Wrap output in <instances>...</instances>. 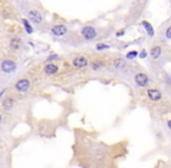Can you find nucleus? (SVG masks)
I'll return each instance as SVG.
<instances>
[{
	"instance_id": "f257e3e1",
	"label": "nucleus",
	"mask_w": 171,
	"mask_h": 168,
	"mask_svg": "<svg viewBox=\"0 0 171 168\" xmlns=\"http://www.w3.org/2000/svg\"><path fill=\"white\" fill-rule=\"evenodd\" d=\"M81 34L86 41H93L96 37L97 32H96L95 27H93V26H84L81 31Z\"/></svg>"
},
{
	"instance_id": "f03ea898",
	"label": "nucleus",
	"mask_w": 171,
	"mask_h": 168,
	"mask_svg": "<svg viewBox=\"0 0 171 168\" xmlns=\"http://www.w3.org/2000/svg\"><path fill=\"white\" fill-rule=\"evenodd\" d=\"M29 87H31V82H29L27 78H21V79H19V81L15 83V85H14L15 90H17L18 92H21V94L28 91Z\"/></svg>"
},
{
	"instance_id": "7ed1b4c3",
	"label": "nucleus",
	"mask_w": 171,
	"mask_h": 168,
	"mask_svg": "<svg viewBox=\"0 0 171 168\" xmlns=\"http://www.w3.org/2000/svg\"><path fill=\"white\" fill-rule=\"evenodd\" d=\"M135 83L137 84L138 87L141 88H144L148 85V83H149V77L145 72H137L135 75Z\"/></svg>"
},
{
	"instance_id": "20e7f679",
	"label": "nucleus",
	"mask_w": 171,
	"mask_h": 168,
	"mask_svg": "<svg viewBox=\"0 0 171 168\" xmlns=\"http://www.w3.org/2000/svg\"><path fill=\"white\" fill-rule=\"evenodd\" d=\"M73 65L77 69H83L86 67H88V58L83 56V55H80V56H76L74 60H73Z\"/></svg>"
},
{
	"instance_id": "39448f33",
	"label": "nucleus",
	"mask_w": 171,
	"mask_h": 168,
	"mask_svg": "<svg viewBox=\"0 0 171 168\" xmlns=\"http://www.w3.org/2000/svg\"><path fill=\"white\" fill-rule=\"evenodd\" d=\"M15 68H17L15 63L13 61H11V60H5V61L1 62V70L4 72H6V74L13 72L15 70Z\"/></svg>"
},
{
	"instance_id": "423d86ee",
	"label": "nucleus",
	"mask_w": 171,
	"mask_h": 168,
	"mask_svg": "<svg viewBox=\"0 0 171 168\" xmlns=\"http://www.w3.org/2000/svg\"><path fill=\"white\" fill-rule=\"evenodd\" d=\"M27 18H28L29 21H32V22H34V24H36V25H38V24H41L42 20H43L41 13L38 12V11H29L28 14H27Z\"/></svg>"
},
{
	"instance_id": "0eeeda50",
	"label": "nucleus",
	"mask_w": 171,
	"mask_h": 168,
	"mask_svg": "<svg viewBox=\"0 0 171 168\" xmlns=\"http://www.w3.org/2000/svg\"><path fill=\"white\" fill-rule=\"evenodd\" d=\"M146 95H148L149 99L152 102H158L162 99V92L158 89H149L146 91Z\"/></svg>"
},
{
	"instance_id": "6e6552de",
	"label": "nucleus",
	"mask_w": 171,
	"mask_h": 168,
	"mask_svg": "<svg viewBox=\"0 0 171 168\" xmlns=\"http://www.w3.org/2000/svg\"><path fill=\"white\" fill-rule=\"evenodd\" d=\"M67 32H68V28H67V26H64V25H55V26L52 27V33H53L55 36H62V35H64Z\"/></svg>"
},
{
	"instance_id": "1a4fd4ad",
	"label": "nucleus",
	"mask_w": 171,
	"mask_h": 168,
	"mask_svg": "<svg viewBox=\"0 0 171 168\" xmlns=\"http://www.w3.org/2000/svg\"><path fill=\"white\" fill-rule=\"evenodd\" d=\"M43 71L47 75H55L59 71V67L56 64H54V63H47L45 65V68H43Z\"/></svg>"
},
{
	"instance_id": "9d476101",
	"label": "nucleus",
	"mask_w": 171,
	"mask_h": 168,
	"mask_svg": "<svg viewBox=\"0 0 171 168\" xmlns=\"http://www.w3.org/2000/svg\"><path fill=\"white\" fill-rule=\"evenodd\" d=\"M150 56L152 60H158L162 56V48L159 46H153L150 50Z\"/></svg>"
},
{
	"instance_id": "9b49d317",
	"label": "nucleus",
	"mask_w": 171,
	"mask_h": 168,
	"mask_svg": "<svg viewBox=\"0 0 171 168\" xmlns=\"http://www.w3.org/2000/svg\"><path fill=\"white\" fill-rule=\"evenodd\" d=\"M14 104H15V99L14 98H12V97H6L5 99H4V102H3V108L5 109V110H11L13 106H14Z\"/></svg>"
},
{
	"instance_id": "f8f14e48",
	"label": "nucleus",
	"mask_w": 171,
	"mask_h": 168,
	"mask_svg": "<svg viewBox=\"0 0 171 168\" xmlns=\"http://www.w3.org/2000/svg\"><path fill=\"white\" fill-rule=\"evenodd\" d=\"M142 25H143V27H144L146 34H148L149 36H153L155 31H153V27L151 26V24H149L148 21H142Z\"/></svg>"
},
{
	"instance_id": "ddd939ff",
	"label": "nucleus",
	"mask_w": 171,
	"mask_h": 168,
	"mask_svg": "<svg viewBox=\"0 0 171 168\" xmlns=\"http://www.w3.org/2000/svg\"><path fill=\"white\" fill-rule=\"evenodd\" d=\"M20 44H21V40L19 37H13L10 42V46L12 49H18L20 47Z\"/></svg>"
},
{
	"instance_id": "4468645a",
	"label": "nucleus",
	"mask_w": 171,
	"mask_h": 168,
	"mask_svg": "<svg viewBox=\"0 0 171 168\" xmlns=\"http://www.w3.org/2000/svg\"><path fill=\"white\" fill-rule=\"evenodd\" d=\"M127 64H125V61L123 60V58H117L115 62H114V67L116 68V69H122V68H124Z\"/></svg>"
},
{
	"instance_id": "2eb2a0df",
	"label": "nucleus",
	"mask_w": 171,
	"mask_h": 168,
	"mask_svg": "<svg viewBox=\"0 0 171 168\" xmlns=\"http://www.w3.org/2000/svg\"><path fill=\"white\" fill-rule=\"evenodd\" d=\"M22 24H24L25 29H26V32H27L28 34L33 33V28H32V26L29 25V22H28V20H27V19H24V20H22Z\"/></svg>"
},
{
	"instance_id": "dca6fc26",
	"label": "nucleus",
	"mask_w": 171,
	"mask_h": 168,
	"mask_svg": "<svg viewBox=\"0 0 171 168\" xmlns=\"http://www.w3.org/2000/svg\"><path fill=\"white\" fill-rule=\"evenodd\" d=\"M137 56H138V51H136V50H131V51L127 53L125 58H127V60H134V58L137 57Z\"/></svg>"
},
{
	"instance_id": "f3484780",
	"label": "nucleus",
	"mask_w": 171,
	"mask_h": 168,
	"mask_svg": "<svg viewBox=\"0 0 171 168\" xmlns=\"http://www.w3.org/2000/svg\"><path fill=\"white\" fill-rule=\"evenodd\" d=\"M103 67V63L101 62V61H94L93 63H92V69H94V70H99V69H101Z\"/></svg>"
},
{
	"instance_id": "a211bd4d",
	"label": "nucleus",
	"mask_w": 171,
	"mask_h": 168,
	"mask_svg": "<svg viewBox=\"0 0 171 168\" xmlns=\"http://www.w3.org/2000/svg\"><path fill=\"white\" fill-rule=\"evenodd\" d=\"M109 48V44L107 43H97L96 44V50H106Z\"/></svg>"
},
{
	"instance_id": "6ab92c4d",
	"label": "nucleus",
	"mask_w": 171,
	"mask_h": 168,
	"mask_svg": "<svg viewBox=\"0 0 171 168\" xmlns=\"http://www.w3.org/2000/svg\"><path fill=\"white\" fill-rule=\"evenodd\" d=\"M165 37H166V39H169V40H171V26H169V27L166 28V32H165Z\"/></svg>"
},
{
	"instance_id": "aec40b11",
	"label": "nucleus",
	"mask_w": 171,
	"mask_h": 168,
	"mask_svg": "<svg viewBox=\"0 0 171 168\" xmlns=\"http://www.w3.org/2000/svg\"><path fill=\"white\" fill-rule=\"evenodd\" d=\"M138 57H141V58H145V57H146V51L143 49L141 53H138Z\"/></svg>"
},
{
	"instance_id": "412c9836",
	"label": "nucleus",
	"mask_w": 171,
	"mask_h": 168,
	"mask_svg": "<svg viewBox=\"0 0 171 168\" xmlns=\"http://www.w3.org/2000/svg\"><path fill=\"white\" fill-rule=\"evenodd\" d=\"M57 58H59V57H57V55H52L48 60H57Z\"/></svg>"
},
{
	"instance_id": "4be33fe9",
	"label": "nucleus",
	"mask_w": 171,
	"mask_h": 168,
	"mask_svg": "<svg viewBox=\"0 0 171 168\" xmlns=\"http://www.w3.org/2000/svg\"><path fill=\"white\" fill-rule=\"evenodd\" d=\"M167 127H169V130L171 131V119L167 120Z\"/></svg>"
},
{
	"instance_id": "5701e85b",
	"label": "nucleus",
	"mask_w": 171,
	"mask_h": 168,
	"mask_svg": "<svg viewBox=\"0 0 171 168\" xmlns=\"http://www.w3.org/2000/svg\"><path fill=\"white\" fill-rule=\"evenodd\" d=\"M1 119H3V118H1V115H0V123H1Z\"/></svg>"
}]
</instances>
